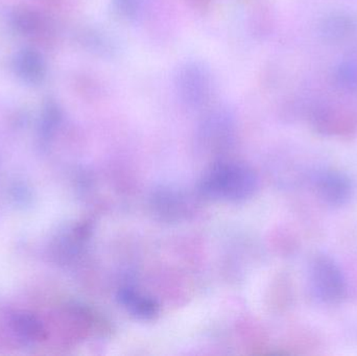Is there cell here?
Returning <instances> with one entry per match:
<instances>
[{
  "mask_svg": "<svg viewBox=\"0 0 357 356\" xmlns=\"http://www.w3.org/2000/svg\"><path fill=\"white\" fill-rule=\"evenodd\" d=\"M257 188V176L253 169L232 161L212 167L201 183L205 196L218 200H245L253 196Z\"/></svg>",
  "mask_w": 357,
  "mask_h": 356,
  "instance_id": "obj_1",
  "label": "cell"
},
{
  "mask_svg": "<svg viewBox=\"0 0 357 356\" xmlns=\"http://www.w3.org/2000/svg\"><path fill=\"white\" fill-rule=\"evenodd\" d=\"M174 84L178 100L187 108H203L213 92L211 70L205 63L199 60L182 63L176 70Z\"/></svg>",
  "mask_w": 357,
  "mask_h": 356,
  "instance_id": "obj_2",
  "label": "cell"
},
{
  "mask_svg": "<svg viewBox=\"0 0 357 356\" xmlns=\"http://www.w3.org/2000/svg\"><path fill=\"white\" fill-rule=\"evenodd\" d=\"M310 280L312 294L325 304H337L347 294L345 275L329 255L318 254L312 259Z\"/></svg>",
  "mask_w": 357,
  "mask_h": 356,
  "instance_id": "obj_3",
  "label": "cell"
},
{
  "mask_svg": "<svg viewBox=\"0 0 357 356\" xmlns=\"http://www.w3.org/2000/svg\"><path fill=\"white\" fill-rule=\"evenodd\" d=\"M10 26L21 37L42 45H50L56 38L54 21L35 6L17 4L8 14Z\"/></svg>",
  "mask_w": 357,
  "mask_h": 356,
  "instance_id": "obj_4",
  "label": "cell"
},
{
  "mask_svg": "<svg viewBox=\"0 0 357 356\" xmlns=\"http://www.w3.org/2000/svg\"><path fill=\"white\" fill-rule=\"evenodd\" d=\"M312 184L319 198L328 206L343 207L354 198V182L343 171L321 169L312 176Z\"/></svg>",
  "mask_w": 357,
  "mask_h": 356,
  "instance_id": "obj_5",
  "label": "cell"
},
{
  "mask_svg": "<svg viewBox=\"0 0 357 356\" xmlns=\"http://www.w3.org/2000/svg\"><path fill=\"white\" fill-rule=\"evenodd\" d=\"M310 121L317 133L328 137L350 136L356 129V118L349 112L328 105L312 108Z\"/></svg>",
  "mask_w": 357,
  "mask_h": 356,
  "instance_id": "obj_6",
  "label": "cell"
},
{
  "mask_svg": "<svg viewBox=\"0 0 357 356\" xmlns=\"http://www.w3.org/2000/svg\"><path fill=\"white\" fill-rule=\"evenodd\" d=\"M12 70L19 81L31 87L41 86L47 77V63L35 46L17 50L12 59Z\"/></svg>",
  "mask_w": 357,
  "mask_h": 356,
  "instance_id": "obj_7",
  "label": "cell"
},
{
  "mask_svg": "<svg viewBox=\"0 0 357 356\" xmlns=\"http://www.w3.org/2000/svg\"><path fill=\"white\" fill-rule=\"evenodd\" d=\"M234 129V117L225 106L210 109L202 119L199 127V138L204 141L222 144L228 141Z\"/></svg>",
  "mask_w": 357,
  "mask_h": 356,
  "instance_id": "obj_8",
  "label": "cell"
},
{
  "mask_svg": "<svg viewBox=\"0 0 357 356\" xmlns=\"http://www.w3.org/2000/svg\"><path fill=\"white\" fill-rule=\"evenodd\" d=\"M319 31L327 43L333 45L348 43L357 36V17L346 12L331 13L322 19Z\"/></svg>",
  "mask_w": 357,
  "mask_h": 356,
  "instance_id": "obj_9",
  "label": "cell"
},
{
  "mask_svg": "<svg viewBox=\"0 0 357 356\" xmlns=\"http://www.w3.org/2000/svg\"><path fill=\"white\" fill-rule=\"evenodd\" d=\"M77 39L79 45L100 58L112 59L119 54V42L112 33L100 27L86 26L77 31Z\"/></svg>",
  "mask_w": 357,
  "mask_h": 356,
  "instance_id": "obj_10",
  "label": "cell"
},
{
  "mask_svg": "<svg viewBox=\"0 0 357 356\" xmlns=\"http://www.w3.org/2000/svg\"><path fill=\"white\" fill-rule=\"evenodd\" d=\"M119 298L123 307L139 319H153L159 314V305L152 297L146 296L131 286L121 288Z\"/></svg>",
  "mask_w": 357,
  "mask_h": 356,
  "instance_id": "obj_11",
  "label": "cell"
},
{
  "mask_svg": "<svg viewBox=\"0 0 357 356\" xmlns=\"http://www.w3.org/2000/svg\"><path fill=\"white\" fill-rule=\"evenodd\" d=\"M63 110L60 104L54 98H47L42 109L40 132L42 137L48 139L56 131L63 121Z\"/></svg>",
  "mask_w": 357,
  "mask_h": 356,
  "instance_id": "obj_12",
  "label": "cell"
},
{
  "mask_svg": "<svg viewBox=\"0 0 357 356\" xmlns=\"http://www.w3.org/2000/svg\"><path fill=\"white\" fill-rule=\"evenodd\" d=\"M337 87L348 92H357V58L345 59L335 70Z\"/></svg>",
  "mask_w": 357,
  "mask_h": 356,
  "instance_id": "obj_13",
  "label": "cell"
},
{
  "mask_svg": "<svg viewBox=\"0 0 357 356\" xmlns=\"http://www.w3.org/2000/svg\"><path fill=\"white\" fill-rule=\"evenodd\" d=\"M115 12L126 20H136L144 12L146 0H112Z\"/></svg>",
  "mask_w": 357,
  "mask_h": 356,
  "instance_id": "obj_14",
  "label": "cell"
},
{
  "mask_svg": "<svg viewBox=\"0 0 357 356\" xmlns=\"http://www.w3.org/2000/svg\"><path fill=\"white\" fill-rule=\"evenodd\" d=\"M193 10L199 12H206L209 10L212 0H184Z\"/></svg>",
  "mask_w": 357,
  "mask_h": 356,
  "instance_id": "obj_15",
  "label": "cell"
},
{
  "mask_svg": "<svg viewBox=\"0 0 357 356\" xmlns=\"http://www.w3.org/2000/svg\"><path fill=\"white\" fill-rule=\"evenodd\" d=\"M44 1L48 2L50 4H58L60 3L61 0H44Z\"/></svg>",
  "mask_w": 357,
  "mask_h": 356,
  "instance_id": "obj_16",
  "label": "cell"
}]
</instances>
